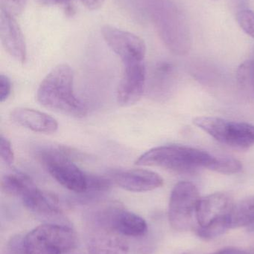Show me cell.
<instances>
[{
	"mask_svg": "<svg viewBox=\"0 0 254 254\" xmlns=\"http://www.w3.org/2000/svg\"><path fill=\"white\" fill-rule=\"evenodd\" d=\"M81 2L91 10H98L104 4L105 0H80Z\"/></svg>",
	"mask_w": 254,
	"mask_h": 254,
	"instance_id": "24",
	"label": "cell"
},
{
	"mask_svg": "<svg viewBox=\"0 0 254 254\" xmlns=\"http://www.w3.org/2000/svg\"><path fill=\"white\" fill-rule=\"evenodd\" d=\"M27 0H0L1 10L12 16H19L25 10Z\"/></svg>",
	"mask_w": 254,
	"mask_h": 254,
	"instance_id": "21",
	"label": "cell"
},
{
	"mask_svg": "<svg viewBox=\"0 0 254 254\" xmlns=\"http://www.w3.org/2000/svg\"><path fill=\"white\" fill-rule=\"evenodd\" d=\"M0 156L7 166H11L14 162V153L10 142L2 134L0 136Z\"/></svg>",
	"mask_w": 254,
	"mask_h": 254,
	"instance_id": "22",
	"label": "cell"
},
{
	"mask_svg": "<svg viewBox=\"0 0 254 254\" xmlns=\"http://www.w3.org/2000/svg\"><path fill=\"white\" fill-rule=\"evenodd\" d=\"M39 158L60 185L77 193L88 192L89 174L76 165L67 154L58 149H46L40 152Z\"/></svg>",
	"mask_w": 254,
	"mask_h": 254,
	"instance_id": "7",
	"label": "cell"
},
{
	"mask_svg": "<svg viewBox=\"0 0 254 254\" xmlns=\"http://www.w3.org/2000/svg\"><path fill=\"white\" fill-rule=\"evenodd\" d=\"M91 222L87 236L89 254H128L126 241L112 227L109 207H104L90 213Z\"/></svg>",
	"mask_w": 254,
	"mask_h": 254,
	"instance_id": "5",
	"label": "cell"
},
{
	"mask_svg": "<svg viewBox=\"0 0 254 254\" xmlns=\"http://www.w3.org/2000/svg\"><path fill=\"white\" fill-rule=\"evenodd\" d=\"M111 180L119 188L135 192L154 190L164 185V179L158 173L142 169L116 172Z\"/></svg>",
	"mask_w": 254,
	"mask_h": 254,
	"instance_id": "12",
	"label": "cell"
},
{
	"mask_svg": "<svg viewBox=\"0 0 254 254\" xmlns=\"http://www.w3.org/2000/svg\"><path fill=\"white\" fill-rule=\"evenodd\" d=\"M237 20L242 29L254 39V12L248 9L240 10L237 13Z\"/></svg>",
	"mask_w": 254,
	"mask_h": 254,
	"instance_id": "20",
	"label": "cell"
},
{
	"mask_svg": "<svg viewBox=\"0 0 254 254\" xmlns=\"http://www.w3.org/2000/svg\"><path fill=\"white\" fill-rule=\"evenodd\" d=\"M218 158L196 148L167 145L147 151L135 164L144 167H161L174 173H190L201 168L213 171Z\"/></svg>",
	"mask_w": 254,
	"mask_h": 254,
	"instance_id": "2",
	"label": "cell"
},
{
	"mask_svg": "<svg viewBox=\"0 0 254 254\" xmlns=\"http://www.w3.org/2000/svg\"><path fill=\"white\" fill-rule=\"evenodd\" d=\"M146 70L144 62L124 65V73L117 89V102L122 107H130L138 102L144 92Z\"/></svg>",
	"mask_w": 254,
	"mask_h": 254,
	"instance_id": "10",
	"label": "cell"
},
{
	"mask_svg": "<svg viewBox=\"0 0 254 254\" xmlns=\"http://www.w3.org/2000/svg\"><path fill=\"white\" fill-rule=\"evenodd\" d=\"M211 254H246V252L236 248H228L222 249Z\"/></svg>",
	"mask_w": 254,
	"mask_h": 254,
	"instance_id": "25",
	"label": "cell"
},
{
	"mask_svg": "<svg viewBox=\"0 0 254 254\" xmlns=\"http://www.w3.org/2000/svg\"><path fill=\"white\" fill-rule=\"evenodd\" d=\"M25 207L37 217L55 220L62 216L58 200L54 195L46 193L34 187L22 197Z\"/></svg>",
	"mask_w": 254,
	"mask_h": 254,
	"instance_id": "13",
	"label": "cell"
},
{
	"mask_svg": "<svg viewBox=\"0 0 254 254\" xmlns=\"http://www.w3.org/2000/svg\"><path fill=\"white\" fill-rule=\"evenodd\" d=\"M200 198L198 189L190 182H179L174 186L170 196L168 213L173 229L186 231L192 227Z\"/></svg>",
	"mask_w": 254,
	"mask_h": 254,
	"instance_id": "8",
	"label": "cell"
},
{
	"mask_svg": "<svg viewBox=\"0 0 254 254\" xmlns=\"http://www.w3.org/2000/svg\"><path fill=\"white\" fill-rule=\"evenodd\" d=\"M234 204L232 197L225 192H216L200 198L195 211L199 226L196 231L198 237L210 240L229 229L228 219Z\"/></svg>",
	"mask_w": 254,
	"mask_h": 254,
	"instance_id": "3",
	"label": "cell"
},
{
	"mask_svg": "<svg viewBox=\"0 0 254 254\" xmlns=\"http://www.w3.org/2000/svg\"><path fill=\"white\" fill-rule=\"evenodd\" d=\"M34 187L36 185L30 177L20 172L8 173L1 178V190L9 195L22 198Z\"/></svg>",
	"mask_w": 254,
	"mask_h": 254,
	"instance_id": "17",
	"label": "cell"
},
{
	"mask_svg": "<svg viewBox=\"0 0 254 254\" xmlns=\"http://www.w3.org/2000/svg\"><path fill=\"white\" fill-rule=\"evenodd\" d=\"M109 216L112 227L125 237H143L148 231V225L141 216L119 206L110 205Z\"/></svg>",
	"mask_w": 254,
	"mask_h": 254,
	"instance_id": "14",
	"label": "cell"
},
{
	"mask_svg": "<svg viewBox=\"0 0 254 254\" xmlns=\"http://www.w3.org/2000/svg\"><path fill=\"white\" fill-rule=\"evenodd\" d=\"M11 82L7 76L0 75V102L3 103L11 93Z\"/></svg>",
	"mask_w": 254,
	"mask_h": 254,
	"instance_id": "23",
	"label": "cell"
},
{
	"mask_svg": "<svg viewBox=\"0 0 254 254\" xmlns=\"http://www.w3.org/2000/svg\"><path fill=\"white\" fill-rule=\"evenodd\" d=\"M237 79L243 87L254 93V60L246 61L240 65L237 71Z\"/></svg>",
	"mask_w": 254,
	"mask_h": 254,
	"instance_id": "18",
	"label": "cell"
},
{
	"mask_svg": "<svg viewBox=\"0 0 254 254\" xmlns=\"http://www.w3.org/2000/svg\"><path fill=\"white\" fill-rule=\"evenodd\" d=\"M254 223V195L234 204L228 219V228H239Z\"/></svg>",
	"mask_w": 254,
	"mask_h": 254,
	"instance_id": "16",
	"label": "cell"
},
{
	"mask_svg": "<svg viewBox=\"0 0 254 254\" xmlns=\"http://www.w3.org/2000/svg\"><path fill=\"white\" fill-rule=\"evenodd\" d=\"M243 170L241 162L231 157H219L213 171L222 174H235Z\"/></svg>",
	"mask_w": 254,
	"mask_h": 254,
	"instance_id": "19",
	"label": "cell"
},
{
	"mask_svg": "<svg viewBox=\"0 0 254 254\" xmlns=\"http://www.w3.org/2000/svg\"><path fill=\"white\" fill-rule=\"evenodd\" d=\"M0 40L4 50L21 64L26 61L25 38L14 16L1 10L0 12Z\"/></svg>",
	"mask_w": 254,
	"mask_h": 254,
	"instance_id": "11",
	"label": "cell"
},
{
	"mask_svg": "<svg viewBox=\"0 0 254 254\" xmlns=\"http://www.w3.org/2000/svg\"><path fill=\"white\" fill-rule=\"evenodd\" d=\"M76 244L74 231L58 224L40 225L22 238L23 254H65Z\"/></svg>",
	"mask_w": 254,
	"mask_h": 254,
	"instance_id": "4",
	"label": "cell"
},
{
	"mask_svg": "<svg viewBox=\"0 0 254 254\" xmlns=\"http://www.w3.org/2000/svg\"><path fill=\"white\" fill-rule=\"evenodd\" d=\"M74 73L70 65L60 64L44 77L37 91L38 102L46 108L76 118L85 117V104L75 95Z\"/></svg>",
	"mask_w": 254,
	"mask_h": 254,
	"instance_id": "1",
	"label": "cell"
},
{
	"mask_svg": "<svg viewBox=\"0 0 254 254\" xmlns=\"http://www.w3.org/2000/svg\"><path fill=\"white\" fill-rule=\"evenodd\" d=\"M57 4H62V5L67 6V9H70V0H53Z\"/></svg>",
	"mask_w": 254,
	"mask_h": 254,
	"instance_id": "26",
	"label": "cell"
},
{
	"mask_svg": "<svg viewBox=\"0 0 254 254\" xmlns=\"http://www.w3.org/2000/svg\"><path fill=\"white\" fill-rule=\"evenodd\" d=\"M194 124L218 141L236 149L254 146V125L216 117H198Z\"/></svg>",
	"mask_w": 254,
	"mask_h": 254,
	"instance_id": "6",
	"label": "cell"
},
{
	"mask_svg": "<svg viewBox=\"0 0 254 254\" xmlns=\"http://www.w3.org/2000/svg\"><path fill=\"white\" fill-rule=\"evenodd\" d=\"M10 119L19 126L35 132L52 134L58 128V122L54 118L32 109H15L10 113Z\"/></svg>",
	"mask_w": 254,
	"mask_h": 254,
	"instance_id": "15",
	"label": "cell"
},
{
	"mask_svg": "<svg viewBox=\"0 0 254 254\" xmlns=\"http://www.w3.org/2000/svg\"><path fill=\"white\" fill-rule=\"evenodd\" d=\"M101 32L106 43L121 58L123 65L144 62L146 46L143 39L132 33L109 25H104Z\"/></svg>",
	"mask_w": 254,
	"mask_h": 254,
	"instance_id": "9",
	"label": "cell"
}]
</instances>
